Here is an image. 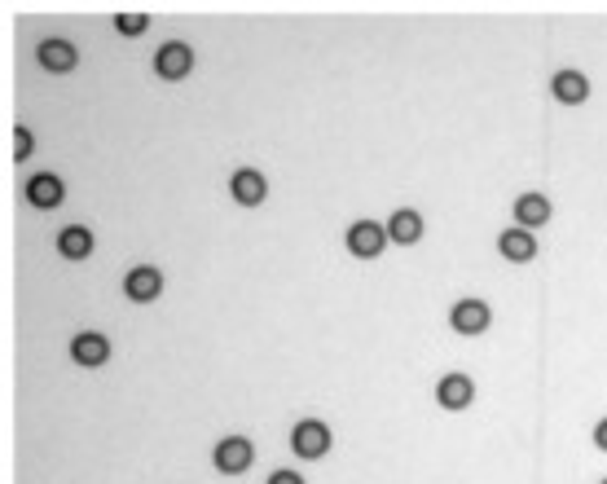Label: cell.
Instances as JSON below:
<instances>
[{
  "label": "cell",
  "instance_id": "6da1fadb",
  "mask_svg": "<svg viewBox=\"0 0 607 484\" xmlns=\"http://www.w3.org/2000/svg\"><path fill=\"white\" fill-rule=\"evenodd\" d=\"M383 247H388V229L374 225V220H357V225L348 229V251H352V256L374 260Z\"/></svg>",
  "mask_w": 607,
  "mask_h": 484
},
{
  "label": "cell",
  "instance_id": "7a4b0ae2",
  "mask_svg": "<svg viewBox=\"0 0 607 484\" xmlns=\"http://www.w3.org/2000/svg\"><path fill=\"white\" fill-rule=\"evenodd\" d=\"M291 445H295V454H300V458H322L330 449V427L317 423V418H304V423H295Z\"/></svg>",
  "mask_w": 607,
  "mask_h": 484
},
{
  "label": "cell",
  "instance_id": "3957f363",
  "mask_svg": "<svg viewBox=\"0 0 607 484\" xmlns=\"http://www.w3.org/2000/svg\"><path fill=\"white\" fill-rule=\"evenodd\" d=\"M190 66H194V53H190V44H181V40H168L154 53V71H159L163 80H185Z\"/></svg>",
  "mask_w": 607,
  "mask_h": 484
},
{
  "label": "cell",
  "instance_id": "277c9868",
  "mask_svg": "<svg viewBox=\"0 0 607 484\" xmlns=\"http://www.w3.org/2000/svg\"><path fill=\"white\" fill-rule=\"evenodd\" d=\"M251 458H256V449H251L247 436H225V440L216 445V467L225 471V476H238V471H247Z\"/></svg>",
  "mask_w": 607,
  "mask_h": 484
},
{
  "label": "cell",
  "instance_id": "5b68a950",
  "mask_svg": "<svg viewBox=\"0 0 607 484\" xmlns=\"http://www.w3.org/2000/svg\"><path fill=\"white\" fill-rule=\"evenodd\" d=\"M159 291H163V273L150 269V264H141V269H132L124 278V295H128V300H137V304H150Z\"/></svg>",
  "mask_w": 607,
  "mask_h": 484
},
{
  "label": "cell",
  "instance_id": "8992f818",
  "mask_svg": "<svg viewBox=\"0 0 607 484\" xmlns=\"http://www.w3.org/2000/svg\"><path fill=\"white\" fill-rule=\"evenodd\" d=\"M229 194H234V203H242V207H256V203H264L269 185H264V176L256 168H238L234 181H229Z\"/></svg>",
  "mask_w": 607,
  "mask_h": 484
},
{
  "label": "cell",
  "instance_id": "52a82bcc",
  "mask_svg": "<svg viewBox=\"0 0 607 484\" xmlns=\"http://www.w3.org/2000/svg\"><path fill=\"white\" fill-rule=\"evenodd\" d=\"M436 401L445 405V410H467V405L476 401V383H471L467 374H449V379H440Z\"/></svg>",
  "mask_w": 607,
  "mask_h": 484
},
{
  "label": "cell",
  "instance_id": "ba28073f",
  "mask_svg": "<svg viewBox=\"0 0 607 484\" xmlns=\"http://www.w3.org/2000/svg\"><path fill=\"white\" fill-rule=\"evenodd\" d=\"M62 198H66L62 176L40 172V176H31V181H27V203H36V207H62Z\"/></svg>",
  "mask_w": 607,
  "mask_h": 484
},
{
  "label": "cell",
  "instance_id": "9c48e42d",
  "mask_svg": "<svg viewBox=\"0 0 607 484\" xmlns=\"http://www.w3.org/2000/svg\"><path fill=\"white\" fill-rule=\"evenodd\" d=\"M454 330L458 335H480V330H489V304L484 300H458L454 304Z\"/></svg>",
  "mask_w": 607,
  "mask_h": 484
},
{
  "label": "cell",
  "instance_id": "30bf717a",
  "mask_svg": "<svg viewBox=\"0 0 607 484\" xmlns=\"http://www.w3.org/2000/svg\"><path fill=\"white\" fill-rule=\"evenodd\" d=\"M71 357L80 361V366H102V361L110 357V344H106V335H97V330H84V335H75V344H71Z\"/></svg>",
  "mask_w": 607,
  "mask_h": 484
},
{
  "label": "cell",
  "instance_id": "8fae6325",
  "mask_svg": "<svg viewBox=\"0 0 607 484\" xmlns=\"http://www.w3.org/2000/svg\"><path fill=\"white\" fill-rule=\"evenodd\" d=\"M36 58H40L44 71H58L62 75V71H71V66L80 62V53H75V44H66V40H44Z\"/></svg>",
  "mask_w": 607,
  "mask_h": 484
},
{
  "label": "cell",
  "instance_id": "7c38bea8",
  "mask_svg": "<svg viewBox=\"0 0 607 484\" xmlns=\"http://www.w3.org/2000/svg\"><path fill=\"white\" fill-rule=\"evenodd\" d=\"M498 251H502L506 260L524 264V260H533V256H537V238L528 234V229H506V234L498 238Z\"/></svg>",
  "mask_w": 607,
  "mask_h": 484
},
{
  "label": "cell",
  "instance_id": "4fadbf2b",
  "mask_svg": "<svg viewBox=\"0 0 607 484\" xmlns=\"http://www.w3.org/2000/svg\"><path fill=\"white\" fill-rule=\"evenodd\" d=\"M550 93H555L559 102H568V106H581L590 97V80H586V75H577V71H559L555 84H550Z\"/></svg>",
  "mask_w": 607,
  "mask_h": 484
},
{
  "label": "cell",
  "instance_id": "5bb4252c",
  "mask_svg": "<svg viewBox=\"0 0 607 484\" xmlns=\"http://www.w3.org/2000/svg\"><path fill=\"white\" fill-rule=\"evenodd\" d=\"M515 220H520V229H537L550 220V198L546 194H520V203H515Z\"/></svg>",
  "mask_w": 607,
  "mask_h": 484
},
{
  "label": "cell",
  "instance_id": "9a60e30c",
  "mask_svg": "<svg viewBox=\"0 0 607 484\" xmlns=\"http://www.w3.org/2000/svg\"><path fill=\"white\" fill-rule=\"evenodd\" d=\"M58 251L66 260H84L88 251H93V234H88L84 225H66L62 234H58Z\"/></svg>",
  "mask_w": 607,
  "mask_h": 484
},
{
  "label": "cell",
  "instance_id": "2e32d148",
  "mask_svg": "<svg viewBox=\"0 0 607 484\" xmlns=\"http://www.w3.org/2000/svg\"><path fill=\"white\" fill-rule=\"evenodd\" d=\"M388 238H392V242H405V247L423 238V220H418V212H410V207H401V212L392 216V225H388Z\"/></svg>",
  "mask_w": 607,
  "mask_h": 484
},
{
  "label": "cell",
  "instance_id": "e0dca14e",
  "mask_svg": "<svg viewBox=\"0 0 607 484\" xmlns=\"http://www.w3.org/2000/svg\"><path fill=\"white\" fill-rule=\"evenodd\" d=\"M115 27L124 31V36H141V31H146V14H119Z\"/></svg>",
  "mask_w": 607,
  "mask_h": 484
},
{
  "label": "cell",
  "instance_id": "ac0fdd59",
  "mask_svg": "<svg viewBox=\"0 0 607 484\" xmlns=\"http://www.w3.org/2000/svg\"><path fill=\"white\" fill-rule=\"evenodd\" d=\"M31 154V132L27 128H14V163H22Z\"/></svg>",
  "mask_w": 607,
  "mask_h": 484
},
{
  "label": "cell",
  "instance_id": "d6986e66",
  "mask_svg": "<svg viewBox=\"0 0 607 484\" xmlns=\"http://www.w3.org/2000/svg\"><path fill=\"white\" fill-rule=\"evenodd\" d=\"M269 484H304V476H295V471H273Z\"/></svg>",
  "mask_w": 607,
  "mask_h": 484
},
{
  "label": "cell",
  "instance_id": "ffe728a7",
  "mask_svg": "<svg viewBox=\"0 0 607 484\" xmlns=\"http://www.w3.org/2000/svg\"><path fill=\"white\" fill-rule=\"evenodd\" d=\"M594 445H599V449H607V418H603L599 427H594Z\"/></svg>",
  "mask_w": 607,
  "mask_h": 484
},
{
  "label": "cell",
  "instance_id": "44dd1931",
  "mask_svg": "<svg viewBox=\"0 0 607 484\" xmlns=\"http://www.w3.org/2000/svg\"><path fill=\"white\" fill-rule=\"evenodd\" d=\"M603 484H607V480H603Z\"/></svg>",
  "mask_w": 607,
  "mask_h": 484
}]
</instances>
